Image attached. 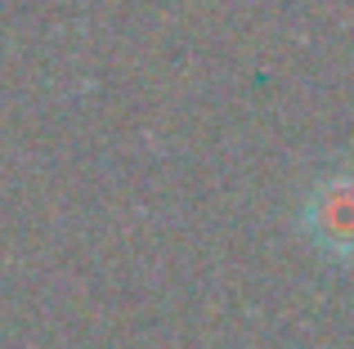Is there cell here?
Returning a JSON list of instances; mask_svg holds the SVG:
<instances>
[{"label": "cell", "instance_id": "obj_1", "mask_svg": "<svg viewBox=\"0 0 354 349\" xmlns=\"http://www.w3.org/2000/svg\"><path fill=\"white\" fill-rule=\"evenodd\" d=\"M310 237L332 255H354V179L319 188L310 201Z\"/></svg>", "mask_w": 354, "mask_h": 349}]
</instances>
